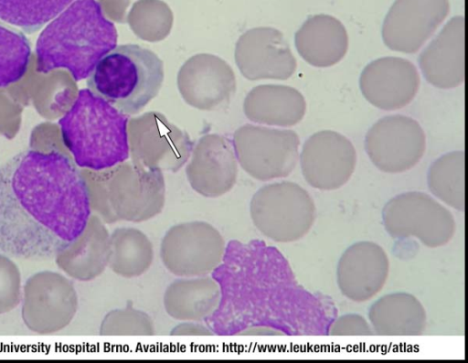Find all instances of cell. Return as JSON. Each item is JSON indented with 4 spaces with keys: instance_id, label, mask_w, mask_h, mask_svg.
<instances>
[{
    "instance_id": "cell-8",
    "label": "cell",
    "mask_w": 468,
    "mask_h": 363,
    "mask_svg": "<svg viewBox=\"0 0 468 363\" xmlns=\"http://www.w3.org/2000/svg\"><path fill=\"white\" fill-rule=\"evenodd\" d=\"M129 155L141 167L178 171L189 159L194 143L188 133L159 112H147L128 121Z\"/></svg>"
},
{
    "instance_id": "cell-13",
    "label": "cell",
    "mask_w": 468,
    "mask_h": 363,
    "mask_svg": "<svg viewBox=\"0 0 468 363\" xmlns=\"http://www.w3.org/2000/svg\"><path fill=\"white\" fill-rule=\"evenodd\" d=\"M300 164L305 181L319 190H335L351 177L356 165L353 144L343 134L324 130L303 144Z\"/></svg>"
},
{
    "instance_id": "cell-29",
    "label": "cell",
    "mask_w": 468,
    "mask_h": 363,
    "mask_svg": "<svg viewBox=\"0 0 468 363\" xmlns=\"http://www.w3.org/2000/svg\"><path fill=\"white\" fill-rule=\"evenodd\" d=\"M173 13L161 0H137L129 11L126 22L141 39L158 42L165 39L173 26Z\"/></svg>"
},
{
    "instance_id": "cell-34",
    "label": "cell",
    "mask_w": 468,
    "mask_h": 363,
    "mask_svg": "<svg viewBox=\"0 0 468 363\" xmlns=\"http://www.w3.org/2000/svg\"><path fill=\"white\" fill-rule=\"evenodd\" d=\"M101 8L106 17L117 23H125L127 8L131 0H98Z\"/></svg>"
},
{
    "instance_id": "cell-23",
    "label": "cell",
    "mask_w": 468,
    "mask_h": 363,
    "mask_svg": "<svg viewBox=\"0 0 468 363\" xmlns=\"http://www.w3.org/2000/svg\"><path fill=\"white\" fill-rule=\"evenodd\" d=\"M246 117L258 123L289 127L304 116L306 102L296 89L285 85H259L243 102Z\"/></svg>"
},
{
    "instance_id": "cell-12",
    "label": "cell",
    "mask_w": 468,
    "mask_h": 363,
    "mask_svg": "<svg viewBox=\"0 0 468 363\" xmlns=\"http://www.w3.org/2000/svg\"><path fill=\"white\" fill-rule=\"evenodd\" d=\"M426 148L425 133L411 117L394 114L377 121L365 137V150L382 172L396 174L414 167Z\"/></svg>"
},
{
    "instance_id": "cell-4",
    "label": "cell",
    "mask_w": 468,
    "mask_h": 363,
    "mask_svg": "<svg viewBox=\"0 0 468 363\" xmlns=\"http://www.w3.org/2000/svg\"><path fill=\"white\" fill-rule=\"evenodd\" d=\"M90 207L104 223L143 222L157 216L165 202L163 172L122 162L101 170L81 172Z\"/></svg>"
},
{
    "instance_id": "cell-31",
    "label": "cell",
    "mask_w": 468,
    "mask_h": 363,
    "mask_svg": "<svg viewBox=\"0 0 468 363\" xmlns=\"http://www.w3.org/2000/svg\"><path fill=\"white\" fill-rule=\"evenodd\" d=\"M154 330L150 315L130 306L110 311L100 326V335L107 336H153Z\"/></svg>"
},
{
    "instance_id": "cell-20",
    "label": "cell",
    "mask_w": 468,
    "mask_h": 363,
    "mask_svg": "<svg viewBox=\"0 0 468 363\" xmlns=\"http://www.w3.org/2000/svg\"><path fill=\"white\" fill-rule=\"evenodd\" d=\"M425 80L440 89H452L464 81V17L451 18L419 56Z\"/></svg>"
},
{
    "instance_id": "cell-30",
    "label": "cell",
    "mask_w": 468,
    "mask_h": 363,
    "mask_svg": "<svg viewBox=\"0 0 468 363\" xmlns=\"http://www.w3.org/2000/svg\"><path fill=\"white\" fill-rule=\"evenodd\" d=\"M31 56L27 37L0 22V88L6 87L27 72Z\"/></svg>"
},
{
    "instance_id": "cell-25",
    "label": "cell",
    "mask_w": 468,
    "mask_h": 363,
    "mask_svg": "<svg viewBox=\"0 0 468 363\" xmlns=\"http://www.w3.org/2000/svg\"><path fill=\"white\" fill-rule=\"evenodd\" d=\"M368 318L379 336H420L427 324L422 304L411 294H386L371 304Z\"/></svg>"
},
{
    "instance_id": "cell-7",
    "label": "cell",
    "mask_w": 468,
    "mask_h": 363,
    "mask_svg": "<svg viewBox=\"0 0 468 363\" xmlns=\"http://www.w3.org/2000/svg\"><path fill=\"white\" fill-rule=\"evenodd\" d=\"M386 231L394 239H418L423 245H446L455 232L452 212L430 195L410 191L390 198L382 209Z\"/></svg>"
},
{
    "instance_id": "cell-11",
    "label": "cell",
    "mask_w": 468,
    "mask_h": 363,
    "mask_svg": "<svg viewBox=\"0 0 468 363\" xmlns=\"http://www.w3.org/2000/svg\"><path fill=\"white\" fill-rule=\"evenodd\" d=\"M22 301L24 324L39 335L53 334L69 326L79 304L72 282L51 271L37 272L27 280Z\"/></svg>"
},
{
    "instance_id": "cell-35",
    "label": "cell",
    "mask_w": 468,
    "mask_h": 363,
    "mask_svg": "<svg viewBox=\"0 0 468 363\" xmlns=\"http://www.w3.org/2000/svg\"><path fill=\"white\" fill-rule=\"evenodd\" d=\"M170 335L176 336H215L212 330L200 321H183L172 328Z\"/></svg>"
},
{
    "instance_id": "cell-17",
    "label": "cell",
    "mask_w": 468,
    "mask_h": 363,
    "mask_svg": "<svg viewBox=\"0 0 468 363\" xmlns=\"http://www.w3.org/2000/svg\"><path fill=\"white\" fill-rule=\"evenodd\" d=\"M186 175L191 187L206 198L228 193L238 177V160L233 142L227 136L210 133L193 147Z\"/></svg>"
},
{
    "instance_id": "cell-10",
    "label": "cell",
    "mask_w": 468,
    "mask_h": 363,
    "mask_svg": "<svg viewBox=\"0 0 468 363\" xmlns=\"http://www.w3.org/2000/svg\"><path fill=\"white\" fill-rule=\"evenodd\" d=\"M226 243L221 233L206 221L176 224L164 235L160 257L165 267L180 277L203 276L222 262Z\"/></svg>"
},
{
    "instance_id": "cell-26",
    "label": "cell",
    "mask_w": 468,
    "mask_h": 363,
    "mask_svg": "<svg viewBox=\"0 0 468 363\" xmlns=\"http://www.w3.org/2000/svg\"><path fill=\"white\" fill-rule=\"evenodd\" d=\"M154 260V248L149 238L135 228H119L111 234L108 266L124 278L144 274Z\"/></svg>"
},
{
    "instance_id": "cell-16",
    "label": "cell",
    "mask_w": 468,
    "mask_h": 363,
    "mask_svg": "<svg viewBox=\"0 0 468 363\" xmlns=\"http://www.w3.org/2000/svg\"><path fill=\"white\" fill-rule=\"evenodd\" d=\"M235 61L250 80H287L297 62L283 34L273 27H255L242 34L236 43Z\"/></svg>"
},
{
    "instance_id": "cell-1",
    "label": "cell",
    "mask_w": 468,
    "mask_h": 363,
    "mask_svg": "<svg viewBox=\"0 0 468 363\" xmlns=\"http://www.w3.org/2000/svg\"><path fill=\"white\" fill-rule=\"evenodd\" d=\"M90 215L85 179L66 155L25 150L0 166V250L7 255L55 258Z\"/></svg>"
},
{
    "instance_id": "cell-5",
    "label": "cell",
    "mask_w": 468,
    "mask_h": 363,
    "mask_svg": "<svg viewBox=\"0 0 468 363\" xmlns=\"http://www.w3.org/2000/svg\"><path fill=\"white\" fill-rule=\"evenodd\" d=\"M164 63L152 50L136 44L113 48L95 65L87 85L127 115L139 113L159 92Z\"/></svg>"
},
{
    "instance_id": "cell-6",
    "label": "cell",
    "mask_w": 468,
    "mask_h": 363,
    "mask_svg": "<svg viewBox=\"0 0 468 363\" xmlns=\"http://www.w3.org/2000/svg\"><path fill=\"white\" fill-rule=\"evenodd\" d=\"M315 213L310 194L291 181L261 187L250 203L254 226L276 242L288 243L304 237L314 222Z\"/></svg>"
},
{
    "instance_id": "cell-19",
    "label": "cell",
    "mask_w": 468,
    "mask_h": 363,
    "mask_svg": "<svg viewBox=\"0 0 468 363\" xmlns=\"http://www.w3.org/2000/svg\"><path fill=\"white\" fill-rule=\"evenodd\" d=\"M388 270L389 261L380 245L358 241L350 245L338 261L337 285L346 297L362 303L381 291Z\"/></svg>"
},
{
    "instance_id": "cell-2",
    "label": "cell",
    "mask_w": 468,
    "mask_h": 363,
    "mask_svg": "<svg viewBox=\"0 0 468 363\" xmlns=\"http://www.w3.org/2000/svg\"><path fill=\"white\" fill-rule=\"evenodd\" d=\"M117 38L114 24L96 0H74L40 33L36 69L48 73L65 68L76 81L81 80L116 47Z\"/></svg>"
},
{
    "instance_id": "cell-21",
    "label": "cell",
    "mask_w": 468,
    "mask_h": 363,
    "mask_svg": "<svg viewBox=\"0 0 468 363\" xmlns=\"http://www.w3.org/2000/svg\"><path fill=\"white\" fill-rule=\"evenodd\" d=\"M111 234L105 223L90 215L82 232L55 256L56 264L71 278L88 282L108 266Z\"/></svg>"
},
{
    "instance_id": "cell-24",
    "label": "cell",
    "mask_w": 468,
    "mask_h": 363,
    "mask_svg": "<svg viewBox=\"0 0 468 363\" xmlns=\"http://www.w3.org/2000/svg\"><path fill=\"white\" fill-rule=\"evenodd\" d=\"M220 297L212 276L185 277L172 282L165 291V312L180 321H204L217 308Z\"/></svg>"
},
{
    "instance_id": "cell-9",
    "label": "cell",
    "mask_w": 468,
    "mask_h": 363,
    "mask_svg": "<svg viewBox=\"0 0 468 363\" xmlns=\"http://www.w3.org/2000/svg\"><path fill=\"white\" fill-rule=\"evenodd\" d=\"M232 142L238 163L261 181L289 176L298 162L300 140L292 130L245 124Z\"/></svg>"
},
{
    "instance_id": "cell-3",
    "label": "cell",
    "mask_w": 468,
    "mask_h": 363,
    "mask_svg": "<svg viewBox=\"0 0 468 363\" xmlns=\"http://www.w3.org/2000/svg\"><path fill=\"white\" fill-rule=\"evenodd\" d=\"M128 121L129 115L89 89H82L58 124L63 144L75 164L86 169L101 170L130 156Z\"/></svg>"
},
{
    "instance_id": "cell-32",
    "label": "cell",
    "mask_w": 468,
    "mask_h": 363,
    "mask_svg": "<svg viewBox=\"0 0 468 363\" xmlns=\"http://www.w3.org/2000/svg\"><path fill=\"white\" fill-rule=\"evenodd\" d=\"M21 273L17 265L0 253V315L16 308L22 298Z\"/></svg>"
},
{
    "instance_id": "cell-33",
    "label": "cell",
    "mask_w": 468,
    "mask_h": 363,
    "mask_svg": "<svg viewBox=\"0 0 468 363\" xmlns=\"http://www.w3.org/2000/svg\"><path fill=\"white\" fill-rule=\"evenodd\" d=\"M372 328L367 320L357 314H346L338 317L331 326V336H370Z\"/></svg>"
},
{
    "instance_id": "cell-15",
    "label": "cell",
    "mask_w": 468,
    "mask_h": 363,
    "mask_svg": "<svg viewBox=\"0 0 468 363\" xmlns=\"http://www.w3.org/2000/svg\"><path fill=\"white\" fill-rule=\"evenodd\" d=\"M449 11V0H396L383 22V41L394 51L415 53Z\"/></svg>"
},
{
    "instance_id": "cell-28",
    "label": "cell",
    "mask_w": 468,
    "mask_h": 363,
    "mask_svg": "<svg viewBox=\"0 0 468 363\" xmlns=\"http://www.w3.org/2000/svg\"><path fill=\"white\" fill-rule=\"evenodd\" d=\"M74 0H0V19L27 33L38 30Z\"/></svg>"
},
{
    "instance_id": "cell-14",
    "label": "cell",
    "mask_w": 468,
    "mask_h": 363,
    "mask_svg": "<svg viewBox=\"0 0 468 363\" xmlns=\"http://www.w3.org/2000/svg\"><path fill=\"white\" fill-rule=\"evenodd\" d=\"M177 87L188 105L202 111H215L229 104L236 91V78L224 59L201 53L190 57L181 66Z\"/></svg>"
},
{
    "instance_id": "cell-22",
    "label": "cell",
    "mask_w": 468,
    "mask_h": 363,
    "mask_svg": "<svg viewBox=\"0 0 468 363\" xmlns=\"http://www.w3.org/2000/svg\"><path fill=\"white\" fill-rule=\"evenodd\" d=\"M296 49L310 65L330 67L339 62L348 48L344 25L329 15L308 17L294 37Z\"/></svg>"
},
{
    "instance_id": "cell-18",
    "label": "cell",
    "mask_w": 468,
    "mask_h": 363,
    "mask_svg": "<svg viewBox=\"0 0 468 363\" xmlns=\"http://www.w3.org/2000/svg\"><path fill=\"white\" fill-rule=\"evenodd\" d=\"M359 86L366 100L385 111L405 107L416 96L420 76L415 65L402 58L384 57L363 69Z\"/></svg>"
},
{
    "instance_id": "cell-27",
    "label": "cell",
    "mask_w": 468,
    "mask_h": 363,
    "mask_svg": "<svg viewBox=\"0 0 468 363\" xmlns=\"http://www.w3.org/2000/svg\"><path fill=\"white\" fill-rule=\"evenodd\" d=\"M427 183L437 198L463 212L464 152H450L437 158L428 170Z\"/></svg>"
}]
</instances>
